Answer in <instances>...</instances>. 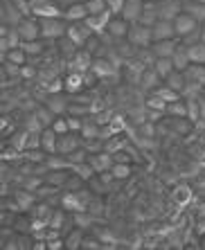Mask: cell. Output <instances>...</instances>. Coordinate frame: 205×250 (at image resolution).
Instances as JSON below:
<instances>
[{
  "mask_svg": "<svg viewBox=\"0 0 205 250\" xmlns=\"http://www.w3.org/2000/svg\"><path fill=\"white\" fill-rule=\"evenodd\" d=\"M29 9L36 18H63V9L57 0H29Z\"/></svg>",
  "mask_w": 205,
  "mask_h": 250,
  "instance_id": "cell-1",
  "label": "cell"
},
{
  "mask_svg": "<svg viewBox=\"0 0 205 250\" xmlns=\"http://www.w3.org/2000/svg\"><path fill=\"white\" fill-rule=\"evenodd\" d=\"M126 41L133 47H140L142 50V47H149L153 43V32H151V27H146V25H142V23H131Z\"/></svg>",
  "mask_w": 205,
  "mask_h": 250,
  "instance_id": "cell-2",
  "label": "cell"
},
{
  "mask_svg": "<svg viewBox=\"0 0 205 250\" xmlns=\"http://www.w3.org/2000/svg\"><path fill=\"white\" fill-rule=\"evenodd\" d=\"M39 25H41V39H54V41L65 36L68 29V21L61 18H39Z\"/></svg>",
  "mask_w": 205,
  "mask_h": 250,
  "instance_id": "cell-3",
  "label": "cell"
},
{
  "mask_svg": "<svg viewBox=\"0 0 205 250\" xmlns=\"http://www.w3.org/2000/svg\"><path fill=\"white\" fill-rule=\"evenodd\" d=\"M93 34H95V32L86 25V21H79V23H68V29H65V36H68L70 41H75L77 47L86 45V41Z\"/></svg>",
  "mask_w": 205,
  "mask_h": 250,
  "instance_id": "cell-4",
  "label": "cell"
},
{
  "mask_svg": "<svg viewBox=\"0 0 205 250\" xmlns=\"http://www.w3.org/2000/svg\"><path fill=\"white\" fill-rule=\"evenodd\" d=\"M18 34L23 41H36L41 39V25H39V18L36 16H25L20 23H18Z\"/></svg>",
  "mask_w": 205,
  "mask_h": 250,
  "instance_id": "cell-5",
  "label": "cell"
},
{
  "mask_svg": "<svg viewBox=\"0 0 205 250\" xmlns=\"http://www.w3.org/2000/svg\"><path fill=\"white\" fill-rule=\"evenodd\" d=\"M199 27H201V23L187 12H181L178 16L174 18V29H176V36H178V39L192 34L194 29H199Z\"/></svg>",
  "mask_w": 205,
  "mask_h": 250,
  "instance_id": "cell-6",
  "label": "cell"
},
{
  "mask_svg": "<svg viewBox=\"0 0 205 250\" xmlns=\"http://www.w3.org/2000/svg\"><path fill=\"white\" fill-rule=\"evenodd\" d=\"M0 18H2V25L7 27H18V23L25 18V14L14 5L12 0H2V7H0Z\"/></svg>",
  "mask_w": 205,
  "mask_h": 250,
  "instance_id": "cell-7",
  "label": "cell"
},
{
  "mask_svg": "<svg viewBox=\"0 0 205 250\" xmlns=\"http://www.w3.org/2000/svg\"><path fill=\"white\" fill-rule=\"evenodd\" d=\"M113 16H115V14H113L111 9H104V12H100V14H88L83 21H86V25L93 29L95 34L100 36V34L106 32V27H108V23H111Z\"/></svg>",
  "mask_w": 205,
  "mask_h": 250,
  "instance_id": "cell-8",
  "label": "cell"
},
{
  "mask_svg": "<svg viewBox=\"0 0 205 250\" xmlns=\"http://www.w3.org/2000/svg\"><path fill=\"white\" fill-rule=\"evenodd\" d=\"M79 146H82V140H79L77 131H68V133L59 135V142H57L59 156H70V153L79 151Z\"/></svg>",
  "mask_w": 205,
  "mask_h": 250,
  "instance_id": "cell-9",
  "label": "cell"
},
{
  "mask_svg": "<svg viewBox=\"0 0 205 250\" xmlns=\"http://www.w3.org/2000/svg\"><path fill=\"white\" fill-rule=\"evenodd\" d=\"M156 12H158V18L174 21L183 12V2L181 0H156Z\"/></svg>",
  "mask_w": 205,
  "mask_h": 250,
  "instance_id": "cell-10",
  "label": "cell"
},
{
  "mask_svg": "<svg viewBox=\"0 0 205 250\" xmlns=\"http://www.w3.org/2000/svg\"><path fill=\"white\" fill-rule=\"evenodd\" d=\"M131 29V23L126 21V18H111V23H108V27H106V32H108V36H113L115 41H120V39H126V34H129Z\"/></svg>",
  "mask_w": 205,
  "mask_h": 250,
  "instance_id": "cell-11",
  "label": "cell"
},
{
  "mask_svg": "<svg viewBox=\"0 0 205 250\" xmlns=\"http://www.w3.org/2000/svg\"><path fill=\"white\" fill-rule=\"evenodd\" d=\"M151 32H153V41H160V39H176L174 21L158 18V21H156V25L151 27Z\"/></svg>",
  "mask_w": 205,
  "mask_h": 250,
  "instance_id": "cell-12",
  "label": "cell"
},
{
  "mask_svg": "<svg viewBox=\"0 0 205 250\" xmlns=\"http://www.w3.org/2000/svg\"><path fill=\"white\" fill-rule=\"evenodd\" d=\"M86 16H88L86 2H70V5H65V9H63V18L68 23H79V21H83Z\"/></svg>",
  "mask_w": 205,
  "mask_h": 250,
  "instance_id": "cell-13",
  "label": "cell"
},
{
  "mask_svg": "<svg viewBox=\"0 0 205 250\" xmlns=\"http://www.w3.org/2000/svg\"><path fill=\"white\" fill-rule=\"evenodd\" d=\"M149 47L156 57H174L178 43H176V39H160V41H153Z\"/></svg>",
  "mask_w": 205,
  "mask_h": 250,
  "instance_id": "cell-14",
  "label": "cell"
},
{
  "mask_svg": "<svg viewBox=\"0 0 205 250\" xmlns=\"http://www.w3.org/2000/svg\"><path fill=\"white\" fill-rule=\"evenodd\" d=\"M142 9H144V0H126L122 7V18H126L129 23H138Z\"/></svg>",
  "mask_w": 205,
  "mask_h": 250,
  "instance_id": "cell-15",
  "label": "cell"
},
{
  "mask_svg": "<svg viewBox=\"0 0 205 250\" xmlns=\"http://www.w3.org/2000/svg\"><path fill=\"white\" fill-rule=\"evenodd\" d=\"M115 70L117 68L108 57H95L93 65H90V72H95V77H111Z\"/></svg>",
  "mask_w": 205,
  "mask_h": 250,
  "instance_id": "cell-16",
  "label": "cell"
},
{
  "mask_svg": "<svg viewBox=\"0 0 205 250\" xmlns=\"http://www.w3.org/2000/svg\"><path fill=\"white\" fill-rule=\"evenodd\" d=\"M183 75H185L187 83H199V86H205V63H189L187 68L183 70Z\"/></svg>",
  "mask_w": 205,
  "mask_h": 250,
  "instance_id": "cell-17",
  "label": "cell"
},
{
  "mask_svg": "<svg viewBox=\"0 0 205 250\" xmlns=\"http://www.w3.org/2000/svg\"><path fill=\"white\" fill-rule=\"evenodd\" d=\"M57 142H59V133L52 126H45L41 131V149L45 153H59L57 151Z\"/></svg>",
  "mask_w": 205,
  "mask_h": 250,
  "instance_id": "cell-18",
  "label": "cell"
},
{
  "mask_svg": "<svg viewBox=\"0 0 205 250\" xmlns=\"http://www.w3.org/2000/svg\"><path fill=\"white\" fill-rule=\"evenodd\" d=\"M183 12L192 14L199 23H205V2H196V0H183Z\"/></svg>",
  "mask_w": 205,
  "mask_h": 250,
  "instance_id": "cell-19",
  "label": "cell"
},
{
  "mask_svg": "<svg viewBox=\"0 0 205 250\" xmlns=\"http://www.w3.org/2000/svg\"><path fill=\"white\" fill-rule=\"evenodd\" d=\"M45 106H50L57 115H61V113L68 111V99H65L61 93H50L45 99Z\"/></svg>",
  "mask_w": 205,
  "mask_h": 250,
  "instance_id": "cell-20",
  "label": "cell"
},
{
  "mask_svg": "<svg viewBox=\"0 0 205 250\" xmlns=\"http://www.w3.org/2000/svg\"><path fill=\"white\" fill-rule=\"evenodd\" d=\"M153 70L158 72V77H167L169 72H174L176 65H174V59L171 57H156V61H153Z\"/></svg>",
  "mask_w": 205,
  "mask_h": 250,
  "instance_id": "cell-21",
  "label": "cell"
},
{
  "mask_svg": "<svg viewBox=\"0 0 205 250\" xmlns=\"http://www.w3.org/2000/svg\"><path fill=\"white\" fill-rule=\"evenodd\" d=\"M174 65L176 70H185L192 61H189V52H187V45L185 43H178V47H176V52H174Z\"/></svg>",
  "mask_w": 205,
  "mask_h": 250,
  "instance_id": "cell-22",
  "label": "cell"
},
{
  "mask_svg": "<svg viewBox=\"0 0 205 250\" xmlns=\"http://www.w3.org/2000/svg\"><path fill=\"white\" fill-rule=\"evenodd\" d=\"M93 52L90 50H79L77 52V57H75V70H79V72H86V70H90V65H93Z\"/></svg>",
  "mask_w": 205,
  "mask_h": 250,
  "instance_id": "cell-23",
  "label": "cell"
},
{
  "mask_svg": "<svg viewBox=\"0 0 205 250\" xmlns=\"http://www.w3.org/2000/svg\"><path fill=\"white\" fill-rule=\"evenodd\" d=\"M164 82H167V86H171L174 90H178V93H183L185 86H187V79H185V75H183V70H174V72H169V75L164 77Z\"/></svg>",
  "mask_w": 205,
  "mask_h": 250,
  "instance_id": "cell-24",
  "label": "cell"
},
{
  "mask_svg": "<svg viewBox=\"0 0 205 250\" xmlns=\"http://www.w3.org/2000/svg\"><path fill=\"white\" fill-rule=\"evenodd\" d=\"M83 82H86V77H83V72H72V75H68L63 79V83H65V90L68 93H77V90H82V86H83Z\"/></svg>",
  "mask_w": 205,
  "mask_h": 250,
  "instance_id": "cell-25",
  "label": "cell"
},
{
  "mask_svg": "<svg viewBox=\"0 0 205 250\" xmlns=\"http://www.w3.org/2000/svg\"><path fill=\"white\" fill-rule=\"evenodd\" d=\"M187 52H189V61L192 63H205V43L203 41L187 45Z\"/></svg>",
  "mask_w": 205,
  "mask_h": 250,
  "instance_id": "cell-26",
  "label": "cell"
},
{
  "mask_svg": "<svg viewBox=\"0 0 205 250\" xmlns=\"http://www.w3.org/2000/svg\"><path fill=\"white\" fill-rule=\"evenodd\" d=\"M2 61H12V63H16V65H25L27 63V52H25L23 47H12V50L5 54Z\"/></svg>",
  "mask_w": 205,
  "mask_h": 250,
  "instance_id": "cell-27",
  "label": "cell"
},
{
  "mask_svg": "<svg viewBox=\"0 0 205 250\" xmlns=\"http://www.w3.org/2000/svg\"><path fill=\"white\" fill-rule=\"evenodd\" d=\"M156 95H158L160 99H164L167 104H171V102H176V99H181V93H178V90H174L171 86H167V83L156 88Z\"/></svg>",
  "mask_w": 205,
  "mask_h": 250,
  "instance_id": "cell-28",
  "label": "cell"
},
{
  "mask_svg": "<svg viewBox=\"0 0 205 250\" xmlns=\"http://www.w3.org/2000/svg\"><path fill=\"white\" fill-rule=\"evenodd\" d=\"M36 117H39V120H41V124L43 126H52V122L54 120H57V113L52 111V108H50V106H39V108H36Z\"/></svg>",
  "mask_w": 205,
  "mask_h": 250,
  "instance_id": "cell-29",
  "label": "cell"
},
{
  "mask_svg": "<svg viewBox=\"0 0 205 250\" xmlns=\"http://www.w3.org/2000/svg\"><path fill=\"white\" fill-rule=\"evenodd\" d=\"M167 113H169V115H178V117H187V102L176 99V102L167 104Z\"/></svg>",
  "mask_w": 205,
  "mask_h": 250,
  "instance_id": "cell-30",
  "label": "cell"
},
{
  "mask_svg": "<svg viewBox=\"0 0 205 250\" xmlns=\"http://www.w3.org/2000/svg\"><path fill=\"white\" fill-rule=\"evenodd\" d=\"M27 52V57L32 54V57H36V54L43 52V41L41 39H36V41H23V45H20Z\"/></svg>",
  "mask_w": 205,
  "mask_h": 250,
  "instance_id": "cell-31",
  "label": "cell"
},
{
  "mask_svg": "<svg viewBox=\"0 0 205 250\" xmlns=\"http://www.w3.org/2000/svg\"><path fill=\"white\" fill-rule=\"evenodd\" d=\"M111 171H113V176H115V181H122V178H129L131 167L126 163H115L111 167Z\"/></svg>",
  "mask_w": 205,
  "mask_h": 250,
  "instance_id": "cell-32",
  "label": "cell"
},
{
  "mask_svg": "<svg viewBox=\"0 0 205 250\" xmlns=\"http://www.w3.org/2000/svg\"><path fill=\"white\" fill-rule=\"evenodd\" d=\"M187 117H189V122H199L201 104L196 102V99H187Z\"/></svg>",
  "mask_w": 205,
  "mask_h": 250,
  "instance_id": "cell-33",
  "label": "cell"
},
{
  "mask_svg": "<svg viewBox=\"0 0 205 250\" xmlns=\"http://www.w3.org/2000/svg\"><path fill=\"white\" fill-rule=\"evenodd\" d=\"M16 198H18L16 203L20 205V209H27L29 205L34 203V194H29V192H23V189H18V192H16Z\"/></svg>",
  "mask_w": 205,
  "mask_h": 250,
  "instance_id": "cell-34",
  "label": "cell"
},
{
  "mask_svg": "<svg viewBox=\"0 0 205 250\" xmlns=\"http://www.w3.org/2000/svg\"><path fill=\"white\" fill-rule=\"evenodd\" d=\"M52 128H54V131H57L59 135L68 133V131H70V124H68V117H61V115H59L57 120H54V122H52Z\"/></svg>",
  "mask_w": 205,
  "mask_h": 250,
  "instance_id": "cell-35",
  "label": "cell"
},
{
  "mask_svg": "<svg viewBox=\"0 0 205 250\" xmlns=\"http://www.w3.org/2000/svg\"><path fill=\"white\" fill-rule=\"evenodd\" d=\"M174 198L178 201V203H187L189 198H192V189H189L187 185H181L178 189L174 192Z\"/></svg>",
  "mask_w": 205,
  "mask_h": 250,
  "instance_id": "cell-36",
  "label": "cell"
},
{
  "mask_svg": "<svg viewBox=\"0 0 205 250\" xmlns=\"http://www.w3.org/2000/svg\"><path fill=\"white\" fill-rule=\"evenodd\" d=\"M86 7H88V14H100L104 9H108L106 0H86Z\"/></svg>",
  "mask_w": 205,
  "mask_h": 250,
  "instance_id": "cell-37",
  "label": "cell"
},
{
  "mask_svg": "<svg viewBox=\"0 0 205 250\" xmlns=\"http://www.w3.org/2000/svg\"><path fill=\"white\" fill-rule=\"evenodd\" d=\"M82 133L86 135V138H97V135H100V128H97V124L95 122H83Z\"/></svg>",
  "mask_w": 205,
  "mask_h": 250,
  "instance_id": "cell-38",
  "label": "cell"
},
{
  "mask_svg": "<svg viewBox=\"0 0 205 250\" xmlns=\"http://www.w3.org/2000/svg\"><path fill=\"white\" fill-rule=\"evenodd\" d=\"M146 106H149V108H158V111H167V102L160 99L158 95H153V97L146 102Z\"/></svg>",
  "mask_w": 205,
  "mask_h": 250,
  "instance_id": "cell-39",
  "label": "cell"
},
{
  "mask_svg": "<svg viewBox=\"0 0 205 250\" xmlns=\"http://www.w3.org/2000/svg\"><path fill=\"white\" fill-rule=\"evenodd\" d=\"M181 41H183V43H185V45H194V43H199V41H201V27H199V29H194L192 34H187V36H183Z\"/></svg>",
  "mask_w": 205,
  "mask_h": 250,
  "instance_id": "cell-40",
  "label": "cell"
},
{
  "mask_svg": "<svg viewBox=\"0 0 205 250\" xmlns=\"http://www.w3.org/2000/svg\"><path fill=\"white\" fill-rule=\"evenodd\" d=\"M124 2H126V0H106V7H108V9H111V12L117 16V14H122Z\"/></svg>",
  "mask_w": 205,
  "mask_h": 250,
  "instance_id": "cell-41",
  "label": "cell"
},
{
  "mask_svg": "<svg viewBox=\"0 0 205 250\" xmlns=\"http://www.w3.org/2000/svg\"><path fill=\"white\" fill-rule=\"evenodd\" d=\"M63 205H65V208H72V209H82L83 208V203L75 201V194H68V196L63 198Z\"/></svg>",
  "mask_w": 205,
  "mask_h": 250,
  "instance_id": "cell-42",
  "label": "cell"
},
{
  "mask_svg": "<svg viewBox=\"0 0 205 250\" xmlns=\"http://www.w3.org/2000/svg\"><path fill=\"white\" fill-rule=\"evenodd\" d=\"M65 246H68V248H82V232H79V230L72 232V239L65 241Z\"/></svg>",
  "mask_w": 205,
  "mask_h": 250,
  "instance_id": "cell-43",
  "label": "cell"
},
{
  "mask_svg": "<svg viewBox=\"0 0 205 250\" xmlns=\"http://www.w3.org/2000/svg\"><path fill=\"white\" fill-rule=\"evenodd\" d=\"M68 124H70V131H82L83 126V120H79V117H68Z\"/></svg>",
  "mask_w": 205,
  "mask_h": 250,
  "instance_id": "cell-44",
  "label": "cell"
},
{
  "mask_svg": "<svg viewBox=\"0 0 205 250\" xmlns=\"http://www.w3.org/2000/svg\"><path fill=\"white\" fill-rule=\"evenodd\" d=\"M36 70L29 68V65H20V77H25V79H29V77H34Z\"/></svg>",
  "mask_w": 205,
  "mask_h": 250,
  "instance_id": "cell-45",
  "label": "cell"
},
{
  "mask_svg": "<svg viewBox=\"0 0 205 250\" xmlns=\"http://www.w3.org/2000/svg\"><path fill=\"white\" fill-rule=\"evenodd\" d=\"M201 41L205 43V23H201Z\"/></svg>",
  "mask_w": 205,
  "mask_h": 250,
  "instance_id": "cell-46",
  "label": "cell"
},
{
  "mask_svg": "<svg viewBox=\"0 0 205 250\" xmlns=\"http://www.w3.org/2000/svg\"><path fill=\"white\" fill-rule=\"evenodd\" d=\"M59 2H65V5H70V2H86V0H59Z\"/></svg>",
  "mask_w": 205,
  "mask_h": 250,
  "instance_id": "cell-47",
  "label": "cell"
},
{
  "mask_svg": "<svg viewBox=\"0 0 205 250\" xmlns=\"http://www.w3.org/2000/svg\"><path fill=\"white\" fill-rule=\"evenodd\" d=\"M196 2H205V0H196Z\"/></svg>",
  "mask_w": 205,
  "mask_h": 250,
  "instance_id": "cell-48",
  "label": "cell"
}]
</instances>
